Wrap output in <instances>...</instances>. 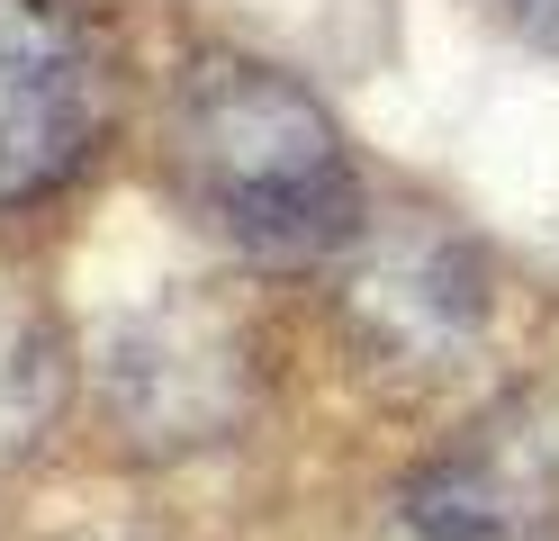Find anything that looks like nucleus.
<instances>
[{
	"instance_id": "obj_6",
	"label": "nucleus",
	"mask_w": 559,
	"mask_h": 541,
	"mask_svg": "<svg viewBox=\"0 0 559 541\" xmlns=\"http://www.w3.org/2000/svg\"><path fill=\"white\" fill-rule=\"evenodd\" d=\"M73 397V352L37 298H0V469H19Z\"/></svg>"
},
{
	"instance_id": "obj_5",
	"label": "nucleus",
	"mask_w": 559,
	"mask_h": 541,
	"mask_svg": "<svg viewBox=\"0 0 559 541\" xmlns=\"http://www.w3.org/2000/svg\"><path fill=\"white\" fill-rule=\"evenodd\" d=\"M487 316H497V262L442 216H397V226L370 216L361 252L343 262V325L379 371H461L487 343Z\"/></svg>"
},
{
	"instance_id": "obj_2",
	"label": "nucleus",
	"mask_w": 559,
	"mask_h": 541,
	"mask_svg": "<svg viewBox=\"0 0 559 541\" xmlns=\"http://www.w3.org/2000/svg\"><path fill=\"white\" fill-rule=\"evenodd\" d=\"M118 36L91 0H0V226L46 216L109 163Z\"/></svg>"
},
{
	"instance_id": "obj_4",
	"label": "nucleus",
	"mask_w": 559,
	"mask_h": 541,
	"mask_svg": "<svg viewBox=\"0 0 559 541\" xmlns=\"http://www.w3.org/2000/svg\"><path fill=\"white\" fill-rule=\"evenodd\" d=\"M559 532V388L523 379L389 487L379 541H550Z\"/></svg>"
},
{
	"instance_id": "obj_3",
	"label": "nucleus",
	"mask_w": 559,
	"mask_h": 541,
	"mask_svg": "<svg viewBox=\"0 0 559 541\" xmlns=\"http://www.w3.org/2000/svg\"><path fill=\"white\" fill-rule=\"evenodd\" d=\"M99 415L127 451L145 460H181L207 443H235L253 415V343L217 298H154L127 307L99 334Z\"/></svg>"
},
{
	"instance_id": "obj_1",
	"label": "nucleus",
	"mask_w": 559,
	"mask_h": 541,
	"mask_svg": "<svg viewBox=\"0 0 559 541\" xmlns=\"http://www.w3.org/2000/svg\"><path fill=\"white\" fill-rule=\"evenodd\" d=\"M163 163L181 208L253 271H343L370 235V190L334 108L262 55L199 46L171 72Z\"/></svg>"
},
{
	"instance_id": "obj_9",
	"label": "nucleus",
	"mask_w": 559,
	"mask_h": 541,
	"mask_svg": "<svg viewBox=\"0 0 559 541\" xmlns=\"http://www.w3.org/2000/svg\"><path fill=\"white\" fill-rule=\"evenodd\" d=\"M550 541H559V532H550Z\"/></svg>"
},
{
	"instance_id": "obj_7",
	"label": "nucleus",
	"mask_w": 559,
	"mask_h": 541,
	"mask_svg": "<svg viewBox=\"0 0 559 541\" xmlns=\"http://www.w3.org/2000/svg\"><path fill=\"white\" fill-rule=\"evenodd\" d=\"M523 46H542V55H559V0H487Z\"/></svg>"
},
{
	"instance_id": "obj_8",
	"label": "nucleus",
	"mask_w": 559,
	"mask_h": 541,
	"mask_svg": "<svg viewBox=\"0 0 559 541\" xmlns=\"http://www.w3.org/2000/svg\"><path fill=\"white\" fill-rule=\"evenodd\" d=\"M73 541H145V532H73Z\"/></svg>"
}]
</instances>
